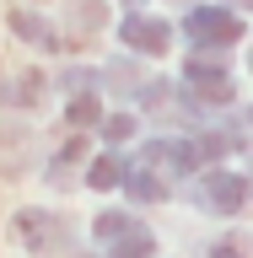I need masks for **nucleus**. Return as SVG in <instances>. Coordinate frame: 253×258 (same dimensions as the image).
<instances>
[{
    "label": "nucleus",
    "instance_id": "f03ea898",
    "mask_svg": "<svg viewBox=\"0 0 253 258\" xmlns=\"http://www.w3.org/2000/svg\"><path fill=\"white\" fill-rule=\"evenodd\" d=\"M189 32L205 48H226V43L242 38V22L226 11V6H199V11H189Z\"/></svg>",
    "mask_w": 253,
    "mask_h": 258
},
{
    "label": "nucleus",
    "instance_id": "9d476101",
    "mask_svg": "<svg viewBox=\"0 0 253 258\" xmlns=\"http://www.w3.org/2000/svg\"><path fill=\"white\" fill-rule=\"evenodd\" d=\"M124 183H129V194H135V199H167V183H162V177H151V172H129Z\"/></svg>",
    "mask_w": 253,
    "mask_h": 258
},
{
    "label": "nucleus",
    "instance_id": "1a4fd4ad",
    "mask_svg": "<svg viewBox=\"0 0 253 258\" xmlns=\"http://www.w3.org/2000/svg\"><path fill=\"white\" fill-rule=\"evenodd\" d=\"M124 177H129V167H124L119 156H97L92 172H86V183H92V188H119Z\"/></svg>",
    "mask_w": 253,
    "mask_h": 258
},
{
    "label": "nucleus",
    "instance_id": "7ed1b4c3",
    "mask_svg": "<svg viewBox=\"0 0 253 258\" xmlns=\"http://www.w3.org/2000/svg\"><path fill=\"white\" fill-rule=\"evenodd\" d=\"M119 38H124L135 54H162V48L173 43V27H167V22H157V16H124Z\"/></svg>",
    "mask_w": 253,
    "mask_h": 258
},
{
    "label": "nucleus",
    "instance_id": "20e7f679",
    "mask_svg": "<svg viewBox=\"0 0 253 258\" xmlns=\"http://www.w3.org/2000/svg\"><path fill=\"white\" fill-rule=\"evenodd\" d=\"M199 194H205V205H210V210L232 215V210H242V199H248V183H242V172H210Z\"/></svg>",
    "mask_w": 253,
    "mask_h": 258
},
{
    "label": "nucleus",
    "instance_id": "ddd939ff",
    "mask_svg": "<svg viewBox=\"0 0 253 258\" xmlns=\"http://www.w3.org/2000/svg\"><path fill=\"white\" fill-rule=\"evenodd\" d=\"M242 6H253V0H242Z\"/></svg>",
    "mask_w": 253,
    "mask_h": 258
},
{
    "label": "nucleus",
    "instance_id": "6e6552de",
    "mask_svg": "<svg viewBox=\"0 0 253 258\" xmlns=\"http://www.w3.org/2000/svg\"><path fill=\"white\" fill-rule=\"evenodd\" d=\"M97 118H103V102H97V92H92V86H81V92L70 97V108H65V124L86 129V124H97Z\"/></svg>",
    "mask_w": 253,
    "mask_h": 258
},
{
    "label": "nucleus",
    "instance_id": "f257e3e1",
    "mask_svg": "<svg viewBox=\"0 0 253 258\" xmlns=\"http://www.w3.org/2000/svg\"><path fill=\"white\" fill-rule=\"evenodd\" d=\"M16 242H22L27 253L48 258V253H60L65 242H70V226H65L54 210H16Z\"/></svg>",
    "mask_w": 253,
    "mask_h": 258
},
{
    "label": "nucleus",
    "instance_id": "423d86ee",
    "mask_svg": "<svg viewBox=\"0 0 253 258\" xmlns=\"http://www.w3.org/2000/svg\"><path fill=\"white\" fill-rule=\"evenodd\" d=\"M11 27H16V38H32V48H48V54H54V48H70L43 16H32V11H11Z\"/></svg>",
    "mask_w": 253,
    "mask_h": 258
},
{
    "label": "nucleus",
    "instance_id": "0eeeda50",
    "mask_svg": "<svg viewBox=\"0 0 253 258\" xmlns=\"http://www.w3.org/2000/svg\"><path fill=\"white\" fill-rule=\"evenodd\" d=\"M70 38H76V32H97L103 27V22H108V6H103V0H70Z\"/></svg>",
    "mask_w": 253,
    "mask_h": 258
},
{
    "label": "nucleus",
    "instance_id": "9b49d317",
    "mask_svg": "<svg viewBox=\"0 0 253 258\" xmlns=\"http://www.w3.org/2000/svg\"><path fill=\"white\" fill-rule=\"evenodd\" d=\"M103 135H108L113 145H124L129 135H135V118H129V113H113V118H103Z\"/></svg>",
    "mask_w": 253,
    "mask_h": 258
},
{
    "label": "nucleus",
    "instance_id": "39448f33",
    "mask_svg": "<svg viewBox=\"0 0 253 258\" xmlns=\"http://www.w3.org/2000/svg\"><path fill=\"white\" fill-rule=\"evenodd\" d=\"M27 145H32V135L22 124H0V177H16V172H22Z\"/></svg>",
    "mask_w": 253,
    "mask_h": 258
},
{
    "label": "nucleus",
    "instance_id": "f8f14e48",
    "mask_svg": "<svg viewBox=\"0 0 253 258\" xmlns=\"http://www.w3.org/2000/svg\"><path fill=\"white\" fill-rule=\"evenodd\" d=\"M248 253V242H216V247H210V258H242Z\"/></svg>",
    "mask_w": 253,
    "mask_h": 258
},
{
    "label": "nucleus",
    "instance_id": "4468645a",
    "mask_svg": "<svg viewBox=\"0 0 253 258\" xmlns=\"http://www.w3.org/2000/svg\"><path fill=\"white\" fill-rule=\"evenodd\" d=\"M248 64H253V59H248Z\"/></svg>",
    "mask_w": 253,
    "mask_h": 258
}]
</instances>
